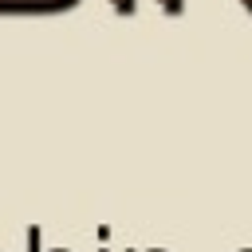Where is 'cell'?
Listing matches in <instances>:
<instances>
[{"label":"cell","instance_id":"cell-1","mask_svg":"<svg viewBox=\"0 0 252 252\" xmlns=\"http://www.w3.org/2000/svg\"><path fill=\"white\" fill-rule=\"evenodd\" d=\"M79 0H0V16H59Z\"/></svg>","mask_w":252,"mask_h":252},{"label":"cell","instance_id":"cell-2","mask_svg":"<svg viewBox=\"0 0 252 252\" xmlns=\"http://www.w3.org/2000/svg\"><path fill=\"white\" fill-rule=\"evenodd\" d=\"M110 8H114L118 16H134V12H138V0H110Z\"/></svg>","mask_w":252,"mask_h":252},{"label":"cell","instance_id":"cell-3","mask_svg":"<svg viewBox=\"0 0 252 252\" xmlns=\"http://www.w3.org/2000/svg\"><path fill=\"white\" fill-rule=\"evenodd\" d=\"M28 252H39V228L35 224L28 228ZM55 252H67V248H55Z\"/></svg>","mask_w":252,"mask_h":252},{"label":"cell","instance_id":"cell-4","mask_svg":"<svg viewBox=\"0 0 252 252\" xmlns=\"http://www.w3.org/2000/svg\"><path fill=\"white\" fill-rule=\"evenodd\" d=\"M158 4H161V8H165V12H169V16H177V12H181V8H185V0H158Z\"/></svg>","mask_w":252,"mask_h":252},{"label":"cell","instance_id":"cell-5","mask_svg":"<svg viewBox=\"0 0 252 252\" xmlns=\"http://www.w3.org/2000/svg\"><path fill=\"white\" fill-rule=\"evenodd\" d=\"M240 4H244V8H248V12H252V0H240Z\"/></svg>","mask_w":252,"mask_h":252},{"label":"cell","instance_id":"cell-6","mask_svg":"<svg viewBox=\"0 0 252 252\" xmlns=\"http://www.w3.org/2000/svg\"><path fill=\"white\" fill-rule=\"evenodd\" d=\"M146 252H165V248H146Z\"/></svg>","mask_w":252,"mask_h":252},{"label":"cell","instance_id":"cell-7","mask_svg":"<svg viewBox=\"0 0 252 252\" xmlns=\"http://www.w3.org/2000/svg\"><path fill=\"white\" fill-rule=\"evenodd\" d=\"M240 252H252V248H240Z\"/></svg>","mask_w":252,"mask_h":252},{"label":"cell","instance_id":"cell-8","mask_svg":"<svg viewBox=\"0 0 252 252\" xmlns=\"http://www.w3.org/2000/svg\"><path fill=\"white\" fill-rule=\"evenodd\" d=\"M102 252H106V248H102Z\"/></svg>","mask_w":252,"mask_h":252}]
</instances>
